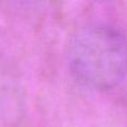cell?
Wrapping results in <instances>:
<instances>
[{
    "label": "cell",
    "mask_w": 127,
    "mask_h": 127,
    "mask_svg": "<svg viewBox=\"0 0 127 127\" xmlns=\"http://www.w3.org/2000/svg\"><path fill=\"white\" fill-rule=\"evenodd\" d=\"M69 58L81 81L99 89L112 88L127 74V40L110 27H89L74 38Z\"/></svg>",
    "instance_id": "cell-1"
}]
</instances>
